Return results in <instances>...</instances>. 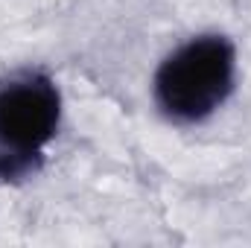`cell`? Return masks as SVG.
Wrapping results in <instances>:
<instances>
[{
  "label": "cell",
  "instance_id": "1",
  "mask_svg": "<svg viewBox=\"0 0 251 248\" xmlns=\"http://www.w3.org/2000/svg\"><path fill=\"white\" fill-rule=\"evenodd\" d=\"M237 53L225 35H199L155 73V102L173 123L207 120L234 91Z\"/></svg>",
  "mask_w": 251,
  "mask_h": 248
},
{
  "label": "cell",
  "instance_id": "2",
  "mask_svg": "<svg viewBox=\"0 0 251 248\" xmlns=\"http://www.w3.org/2000/svg\"><path fill=\"white\" fill-rule=\"evenodd\" d=\"M62 120V94L47 73L26 70L0 85V149L41 158Z\"/></svg>",
  "mask_w": 251,
  "mask_h": 248
},
{
  "label": "cell",
  "instance_id": "3",
  "mask_svg": "<svg viewBox=\"0 0 251 248\" xmlns=\"http://www.w3.org/2000/svg\"><path fill=\"white\" fill-rule=\"evenodd\" d=\"M41 164V158H29V155H15V152H6L0 149V181H15V178H24L29 173H35Z\"/></svg>",
  "mask_w": 251,
  "mask_h": 248
}]
</instances>
